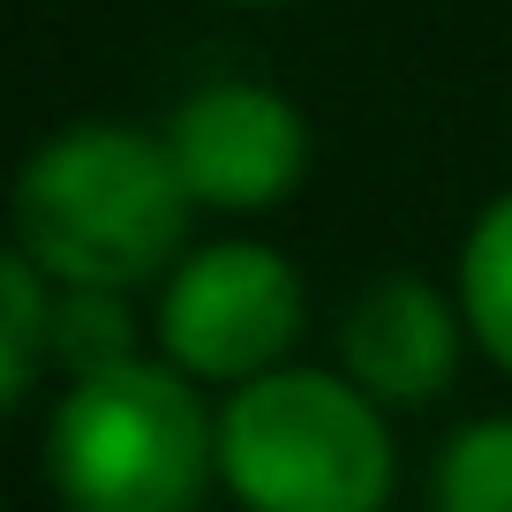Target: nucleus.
Instances as JSON below:
<instances>
[{"instance_id":"f257e3e1","label":"nucleus","mask_w":512,"mask_h":512,"mask_svg":"<svg viewBox=\"0 0 512 512\" xmlns=\"http://www.w3.org/2000/svg\"><path fill=\"white\" fill-rule=\"evenodd\" d=\"M16 249L68 294H128L181 264L189 189L166 136L121 121H76L23 159L16 174Z\"/></svg>"},{"instance_id":"f03ea898","label":"nucleus","mask_w":512,"mask_h":512,"mask_svg":"<svg viewBox=\"0 0 512 512\" xmlns=\"http://www.w3.org/2000/svg\"><path fill=\"white\" fill-rule=\"evenodd\" d=\"M38 460L68 512H196L219 482V407L174 362L136 354L68 377Z\"/></svg>"},{"instance_id":"7ed1b4c3","label":"nucleus","mask_w":512,"mask_h":512,"mask_svg":"<svg viewBox=\"0 0 512 512\" xmlns=\"http://www.w3.org/2000/svg\"><path fill=\"white\" fill-rule=\"evenodd\" d=\"M400 452L347 369H272L226 392L219 482L241 512H384Z\"/></svg>"},{"instance_id":"20e7f679","label":"nucleus","mask_w":512,"mask_h":512,"mask_svg":"<svg viewBox=\"0 0 512 512\" xmlns=\"http://www.w3.org/2000/svg\"><path fill=\"white\" fill-rule=\"evenodd\" d=\"M302 272L272 241H204L166 272L151 339L159 362H174L189 384H256L287 369L302 339Z\"/></svg>"},{"instance_id":"39448f33","label":"nucleus","mask_w":512,"mask_h":512,"mask_svg":"<svg viewBox=\"0 0 512 512\" xmlns=\"http://www.w3.org/2000/svg\"><path fill=\"white\" fill-rule=\"evenodd\" d=\"M159 136L204 211H272L309 174V128L272 83H204L166 113Z\"/></svg>"},{"instance_id":"423d86ee","label":"nucleus","mask_w":512,"mask_h":512,"mask_svg":"<svg viewBox=\"0 0 512 512\" xmlns=\"http://www.w3.org/2000/svg\"><path fill=\"white\" fill-rule=\"evenodd\" d=\"M460 339H467L460 302H445L415 272H392L369 294H354L347 324H339V369L377 407H422L452 384Z\"/></svg>"},{"instance_id":"0eeeda50","label":"nucleus","mask_w":512,"mask_h":512,"mask_svg":"<svg viewBox=\"0 0 512 512\" xmlns=\"http://www.w3.org/2000/svg\"><path fill=\"white\" fill-rule=\"evenodd\" d=\"M452 302L467 317V339L512 377V189L497 204H482V219L467 226Z\"/></svg>"},{"instance_id":"6e6552de","label":"nucleus","mask_w":512,"mask_h":512,"mask_svg":"<svg viewBox=\"0 0 512 512\" xmlns=\"http://www.w3.org/2000/svg\"><path fill=\"white\" fill-rule=\"evenodd\" d=\"M53 287L23 249L0 256V400L8 407H31L38 377L53 369Z\"/></svg>"},{"instance_id":"1a4fd4ad","label":"nucleus","mask_w":512,"mask_h":512,"mask_svg":"<svg viewBox=\"0 0 512 512\" xmlns=\"http://www.w3.org/2000/svg\"><path fill=\"white\" fill-rule=\"evenodd\" d=\"M437 512H512V415H482L445 437L430 475Z\"/></svg>"},{"instance_id":"9d476101","label":"nucleus","mask_w":512,"mask_h":512,"mask_svg":"<svg viewBox=\"0 0 512 512\" xmlns=\"http://www.w3.org/2000/svg\"><path fill=\"white\" fill-rule=\"evenodd\" d=\"M136 362V324H128L121 294H68L53 302V369L91 377V369Z\"/></svg>"},{"instance_id":"9b49d317","label":"nucleus","mask_w":512,"mask_h":512,"mask_svg":"<svg viewBox=\"0 0 512 512\" xmlns=\"http://www.w3.org/2000/svg\"><path fill=\"white\" fill-rule=\"evenodd\" d=\"M234 8H279V0H234Z\"/></svg>"}]
</instances>
